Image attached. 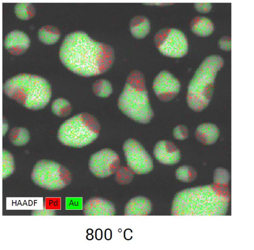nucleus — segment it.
<instances>
[{"label":"nucleus","instance_id":"obj_15","mask_svg":"<svg viewBox=\"0 0 254 250\" xmlns=\"http://www.w3.org/2000/svg\"><path fill=\"white\" fill-rule=\"evenodd\" d=\"M150 201L143 196H136L131 199L125 206L126 215H147L151 211Z\"/></svg>","mask_w":254,"mask_h":250},{"label":"nucleus","instance_id":"obj_4","mask_svg":"<svg viewBox=\"0 0 254 250\" xmlns=\"http://www.w3.org/2000/svg\"><path fill=\"white\" fill-rule=\"evenodd\" d=\"M118 105L124 114L135 122L146 124L152 119L153 112L141 72L134 70L130 73L118 99Z\"/></svg>","mask_w":254,"mask_h":250},{"label":"nucleus","instance_id":"obj_31","mask_svg":"<svg viewBox=\"0 0 254 250\" xmlns=\"http://www.w3.org/2000/svg\"><path fill=\"white\" fill-rule=\"evenodd\" d=\"M194 6L196 10L201 13H207L211 10L212 7L210 3H196Z\"/></svg>","mask_w":254,"mask_h":250},{"label":"nucleus","instance_id":"obj_30","mask_svg":"<svg viewBox=\"0 0 254 250\" xmlns=\"http://www.w3.org/2000/svg\"><path fill=\"white\" fill-rule=\"evenodd\" d=\"M219 48L224 51H230L231 50V39L229 37H222L218 42Z\"/></svg>","mask_w":254,"mask_h":250},{"label":"nucleus","instance_id":"obj_18","mask_svg":"<svg viewBox=\"0 0 254 250\" xmlns=\"http://www.w3.org/2000/svg\"><path fill=\"white\" fill-rule=\"evenodd\" d=\"M191 31L196 35L206 37L212 34L214 30L213 22L209 18L203 17H196L190 23Z\"/></svg>","mask_w":254,"mask_h":250},{"label":"nucleus","instance_id":"obj_3","mask_svg":"<svg viewBox=\"0 0 254 250\" xmlns=\"http://www.w3.org/2000/svg\"><path fill=\"white\" fill-rule=\"evenodd\" d=\"M3 89L8 97L31 110L45 108L51 96V88L47 80L28 73L8 79L4 83Z\"/></svg>","mask_w":254,"mask_h":250},{"label":"nucleus","instance_id":"obj_24","mask_svg":"<svg viewBox=\"0 0 254 250\" xmlns=\"http://www.w3.org/2000/svg\"><path fill=\"white\" fill-rule=\"evenodd\" d=\"M134 173L128 166H120L115 173V180L120 184H127L132 180Z\"/></svg>","mask_w":254,"mask_h":250},{"label":"nucleus","instance_id":"obj_10","mask_svg":"<svg viewBox=\"0 0 254 250\" xmlns=\"http://www.w3.org/2000/svg\"><path fill=\"white\" fill-rule=\"evenodd\" d=\"M120 163L118 154L111 149L105 148L91 156L89 168L95 176L103 178L114 174L120 166Z\"/></svg>","mask_w":254,"mask_h":250},{"label":"nucleus","instance_id":"obj_8","mask_svg":"<svg viewBox=\"0 0 254 250\" xmlns=\"http://www.w3.org/2000/svg\"><path fill=\"white\" fill-rule=\"evenodd\" d=\"M154 42L159 52L168 57L181 58L188 51L187 37L179 29L165 28L159 30L155 35Z\"/></svg>","mask_w":254,"mask_h":250},{"label":"nucleus","instance_id":"obj_12","mask_svg":"<svg viewBox=\"0 0 254 250\" xmlns=\"http://www.w3.org/2000/svg\"><path fill=\"white\" fill-rule=\"evenodd\" d=\"M153 153L156 159L163 164H175L181 158L179 149L173 142L168 140L158 141L154 147Z\"/></svg>","mask_w":254,"mask_h":250},{"label":"nucleus","instance_id":"obj_32","mask_svg":"<svg viewBox=\"0 0 254 250\" xmlns=\"http://www.w3.org/2000/svg\"><path fill=\"white\" fill-rule=\"evenodd\" d=\"M56 211L53 210H34L31 213L32 215H55Z\"/></svg>","mask_w":254,"mask_h":250},{"label":"nucleus","instance_id":"obj_7","mask_svg":"<svg viewBox=\"0 0 254 250\" xmlns=\"http://www.w3.org/2000/svg\"><path fill=\"white\" fill-rule=\"evenodd\" d=\"M31 179L37 186L46 189H61L71 181L70 171L62 165L51 160H42L35 165Z\"/></svg>","mask_w":254,"mask_h":250},{"label":"nucleus","instance_id":"obj_13","mask_svg":"<svg viewBox=\"0 0 254 250\" xmlns=\"http://www.w3.org/2000/svg\"><path fill=\"white\" fill-rule=\"evenodd\" d=\"M30 41L26 34L19 30H13L5 37L4 46L7 51L14 55L24 53L29 48Z\"/></svg>","mask_w":254,"mask_h":250},{"label":"nucleus","instance_id":"obj_21","mask_svg":"<svg viewBox=\"0 0 254 250\" xmlns=\"http://www.w3.org/2000/svg\"><path fill=\"white\" fill-rule=\"evenodd\" d=\"M51 109L56 116L65 117L68 116L71 112V106L67 100L59 98L53 102Z\"/></svg>","mask_w":254,"mask_h":250},{"label":"nucleus","instance_id":"obj_27","mask_svg":"<svg viewBox=\"0 0 254 250\" xmlns=\"http://www.w3.org/2000/svg\"><path fill=\"white\" fill-rule=\"evenodd\" d=\"M229 180V175L226 170L223 169H217L214 174V184L226 186Z\"/></svg>","mask_w":254,"mask_h":250},{"label":"nucleus","instance_id":"obj_34","mask_svg":"<svg viewBox=\"0 0 254 250\" xmlns=\"http://www.w3.org/2000/svg\"><path fill=\"white\" fill-rule=\"evenodd\" d=\"M171 3H145V4L147 5H159V6H164L166 5L171 4Z\"/></svg>","mask_w":254,"mask_h":250},{"label":"nucleus","instance_id":"obj_11","mask_svg":"<svg viewBox=\"0 0 254 250\" xmlns=\"http://www.w3.org/2000/svg\"><path fill=\"white\" fill-rule=\"evenodd\" d=\"M179 81L166 70L160 72L153 83V89L156 96L163 101L174 99L180 90Z\"/></svg>","mask_w":254,"mask_h":250},{"label":"nucleus","instance_id":"obj_28","mask_svg":"<svg viewBox=\"0 0 254 250\" xmlns=\"http://www.w3.org/2000/svg\"><path fill=\"white\" fill-rule=\"evenodd\" d=\"M65 208L67 210L82 209V198L66 197Z\"/></svg>","mask_w":254,"mask_h":250},{"label":"nucleus","instance_id":"obj_19","mask_svg":"<svg viewBox=\"0 0 254 250\" xmlns=\"http://www.w3.org/2000/svg\"><path fill=\"white\" fill-rule=\"evenodd\" d=\"M39 40L47 45L55 44L60 37L58 28L52 25H46L39 29L38 32Z\"/></svg>","mask_w":254,"mask_h":250},{"label":"nucleus","instance_id":"obj_16","mask_svg":"<svg viewBox=\"0 0 254 250\" xmlns=\"http://www.w3.org/2000/svg\"><path fill=\"white\" fill-rule=\"evenodd\" d=\"M197 140L203 144L210 145L214 143L219 136L218 127L210 123H204L198 125L195 130Z\"/></svg>","mask_w":254,"mask_h":250},{"label":"nucleus","instance_id":"obj_5","mask_svg":"<svg viewBox=\"0 0 254 250\" xmlns=\"http://www.w3.org/2000/svg\"><path fill=\"white\" fill-rule=\"evenodd\" d=\"M224 61L218 55L206 58L199 65L188 87L187 101L189 107L196 112L204 110L212 98L217 72Z\"/></svg>","mask_w":254,"mask_h":250},{"label":"nucleus","instance_id":"obj_33","mask_svg":"<svg viewBox=\"0 0 254 250\" xmlns=\"http://www.w3.org/2000/svg\"><path fill=\"white\" fill-rule=\"evenodd\" d=\"M8 127L7 123L4 121L3 122V135H4L7 131V128Z\"/></svg>","mask_w":254,"mask_h":250},{"label":"nucleus","instance_id":"obj_9","mask_svg":"<svg viewBox=\"0 0 254 250\" xmlns=\"http://www.w3.org/2000/svg\"><path fill=\"white\" fill-rule=\"evenodd\" d=\"M127 166L135 174H144L153 168L150 156L136 140L129 138L123 145Z\"/></svg>","mask_w":254,"mask_h":250},{"label":"nucleus","instance_id":"obj_14","mask_svg":"<svg viewBox=\"0 0 254 250\" xmlns=\"http://www.w3.org/2000/svg\"><path fill=\"white\" fill-rule=\"evenodd\" d=\"M83 213L86 216L114 215L116 210L114 204L110 201L95 197L85 202L83 206Z\"/></svg>","mask_w":254,"mask_h":250},{"label":"nucleus","instance_id":"obj_17","mask_svg":"<svg viewBox=\"0 0 254 250\" xmlns=\"http://www.w3.org/2000/svg\"><path fill=\"white\" fill-rule=\"evenodd\" d=\"M129 29L131 34L134 38L142 39L149 34L150 23L149 20L144 16H135L130 22Z\"/></svg>","mask_w":254,"mask_h":250},{"label":"nucleus","instance_id":"obj_22","mask_svg":"<svg viewBox=\"0 0 254 250\" xmlns=\"http://www.w3.org/2000/svg\"><path fill=\"white\" fill-rule=\"evenodd\" d=\"M14 12L18 18L27 20L35 16L36 10L32 3H18L14 6Z\"/></svg>","mask_w":254,"mask_h":250},{"label":"nucleus","instance_id":"obj_29","mask_svg":"<svg viewBox=\"0 0 254 250\" xmlns=\"http://www.w3.org/2000/svg\"><path fill=\"white\" fill-rule=\"evenodd\" d=\"M189 131L187 127L184 125H178L173 130L174 137L178 140H182L188 136Z\"/></svg>","mask_w":254,"mask_h":250},{"label":"nucleus","instance_id":"obj_1","mask_svg":"<svg viewBox=\"0 0 254 250\" xmlns=\"http://www.w3.org/2000/svg\"><path fill=\"white\" fill-rule=\"evenodd\" d=\"M59 56L67 69L83 76L105 72L112 67L115 60L112 47L93 40L82 31L72 32L65 37Z\"/></svg>","mask_w":254,"mask_h":250},{"label":"nucleus","instance_id":"obj_26","mask_svg":"<svg viewBox=\"0 0 254 250\" xmlns=\"http://www.w3.org/2000/svg\"><path fill=\"white\" fill-rule=\"evenodd\" d=\"M14 170V163L12 155L6 150L2 151V178L10 176Z\"/></svg>","mask_w":254,"mask_h":250},{"label":"nucleus","instance_id":"obj_6","mask_svg":"<svg viewBox=\"0 0 254 250\" xmlns=\"http://www.w3.org/2000/svg\"><path fill=\"white\" fill-rule=\"evenodd\" d=\"M100 125L91 115L81 113L66 120L60 127L59 140L64 145L80 148L93 142L98 136Z\"/></svg>","mask_w":254,"mask_h":250},{"label":"nucleus","instance_id":"obj_23","mask_svg":"<svg viewBox=\"0 0 254 250\" xmlns=\"http://www.w3.org/2000/svg\"><path fill=\"white\" fill-rule=\"evenodd\" d=\"M94 93L98 97L107 98L112 93L113 88L111 83L104 79H101L94 82L92 87Z\"/></svg>","mask_w":254,"mask_h":250},{"label":"nucleus","instance_id":"obj_2","mask_svg":"<svg viewBox=\"0 0 254 250\" xmlns=\"http://www.w3.org/2000/svg\"><path fill=\"white\" fill-rule=\"evenodd\" d=\"M230 196L226 187L213 183L181 190L174 197L172 215L214 216L226 214Z\"/></svg>","mask_w":254,"mask_h":250},{"label":"nucleus","instance_id":"obj_25","mask_svg":"<svg viewBox=\"0 0 254 250\" xmlns=\"http://www.w3.org/2000/svg\"><path fill=\"white\" fill-rule=\"evenodd\" d=\"M177 179L184 182H191L196 177V172L192 167L189 166H182L179 167L176 171Z\"/></svg>","mask_w":254,"mask_h":250},{"label":"nucleus","instance_id":"obj_20","mask_svg":"<svg viewBox=\"0 0 254 250\" xmlns=\"http://www.w3.org/2000/svg\"><path fill=\"white\" fill-rule=\"evenodd\" d=\"M9 139L14 145L20 146L26 144L30 139L29 131L23 127H14L9 133Z\"/></svg>","mask_w":254,"mask_h":250}]
</instances>
